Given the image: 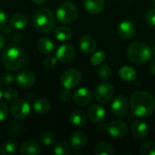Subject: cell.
Wrapping results in <instances>:
<instances>
[{
	"label": "cell",
	"mask_w": 155,
	"mask_h": 155,
	"mask_svg": "<svg viewBox=\"0 0 155 155\" xmlns=\"http://www.w3.org/2000/svg\"><path fill=\"white\" fill-rule=\"evenodd\" d=\"M130 105L133 114L137 117H146L153 113L155 109L154 97L143 91H137L130 100Z\"/></svg>",
	"instance_id": "cell-1"
},
{
	"label": "cell",
	"mask_w": 155,
	"mask_h": 155,
	"mask_svg": "<svg viewBox=\"0 0 155 155\" xmlns=\"http://www.w3.org/2000/svg\"><path fill=\"white\" fill-rule=\"evenodd\" d=\"M26 62V53L19 45H9L2 53V63L9 71L16 72L21 70L25 65Z\"/></svg>",
	"instance_id": "cell-2"
},
{
	"label": "cell",
	"mask_w": 155,
	"mask_h": 155,
	"mask_svg": "<svg viewBox=\"0 0 155 155\" xmlns=\"http://www.w3.org/2000/svg\"><path fill=\"white\" fill-rule=\"evenodd\" d=\"M127 55L129 59L136 64H145L153 56L150 46L141 41H136L130 45L127 50Z\"/></svg>",
	"instance_id": "cell-3"
},
{
	"label": "cell",
	"mask_w": 155,
	"mask_h": 155,
	"mask_svg": "<svg viewBox=\"0 0 155 155\" xmlns=\"http://www.w3.org/2000/svg\"><path fill=\"white\" fill-rule=\"evenodd\" d=\"M33 24L35 28L39 32L49 33L54 28L55 19L50 9L40 8L34 14Z\"/></svg>",
	"instance_id": "cell-4"
},
{
	"label": "cell",
	"mask_w": 155,
	"mask_h": 155,
	"mask_svg": "<svg viewBox=\"0 0 155 155\" xmlns=\"http://www.w3.org/2000/svg\"><path fill=\"white\" fill-rule=\"evenodd\" d=\"M78 15V9L73 4L69 2L63 3L59 5L55 12L56 19L63 24H69L74 22Z\"/></svg>",
	"instance_id": "cell-5"
},
{
	"label": "cell",
	"mask_w": 155,
	"mask_h": 155,
	"mask_svg": "<svg viewBox=\"0 0 155 155\" xmlns=\"http://www.w3.org/2000/svg\"><path fill=\"white\" fill-rule=\"evenodd\" d=\"M82 79V74L78 69L71 68L66 71H64L61 77H60V83L62 86L65 89L71 90L77 86Z\"/></svg>",
	"instance_id": "cell-6"
},
{
	"label": "cell",
	"mask_w": 155,
	"mask_h": 155,
	"mask_svg": "<svg viewBox=\"0 0 155 155\" xmlns=\"http://www.w3.org/2000/svg\"><path fill=\"white\" fill-rule=\"evenodd\" d=\"M99 129L101 131H106L110 136L116 139L124 137L128 133V127L126 124L122 121L110 122L106 125H101Z\"/></svg>",
	"instance_id": "cell-7"
},
{
	"label": "cell",
	"mask_w": 155,
	"mask_h": 155,
	"mask_svg": "<svg viewBox=\"0 0 155 155\" xmlns=\"http://www.w3.org/2000/svg\"><path fill=\"white\" fill-rule=\"evenodd\" d=\"M114 95V88L109 83L104 82L95 87L94 98L99 104H107L110 102Z\"/></svg>",
	"instance_id": "cell-8"
},
{
	"label": "cell",
	"mask_w": 155,
	"mask_h": 155,
	"mask_svg": "<svg viewBox=\"0 0 155 155\" xmlns=\"http://www.w3.org/2000/svg\"><path fill=\"white\" fill-rule=\"evenodd\" d=\"M31 107L29 103L25 99H16L13 102L10 107L11 114L15 119H25L30 114Z\"/></svg>",
	"instance_id": "cell-9"
},
{
	"label": "cell",
	"mask_w": 155,
	"mask_h": 155,
	"mask_svg": "<svg viewBox=\"0 0 155 155\" xmlns=\"http://www.w3.org/2000/svg\"><path fill=\"white\" fill-rule=\"evenodd\" d=\"M16 84L21 87V88H29L33 86L36 81V76L35 74L28 69H25L20 71L15 78Z\"/></svg>",
	"instance_id": "cell-10"
},
{
	"label": "cell",
	"mask_w": 155,
	"mask_h": 155,
	"mask_svg": "<svg viewBox=\"0 0 155 155\" xmlns=\"http://www.w3.org/2000/svg\"><path fill=\"white\" fill-rule=\"evenodd\" d=\"M55 57L62 63H71L75 58V50L71 45H62L57 48Z\"/></svg>",
	"instance_id": "cell-11"
},
{
	"label": "cell",
	"mask_w": 155,
	"mask_h": 155,
	"mask_svg": "<svg viewBox=\"0 0 155 155\" xmlns=\"http://www.w3.org/2000/svg\"><path fill=\"white\" fill-rule=\"evenodd\" d=\"M128 107H129L128 100L124 95L116 96L113 100L112 104H111V109H112L113 113L118 116L124 115L128 111Z\"/></svg>",
	"instance_id": "cell-12"
},
{
	"label": "cell",
	"mask_w": 155,
	"mask_h": 155,
	"mask_svg": "<svg viewBox=\"0 0 155 155\" xmlns=\"http://www.w3.org/2000/svg\"><path fill=\"white\" fill-rule=\"evenodd\" d=\"M73 98H74V103L77 105L84 106V105L90 104V102L93 99V94L89 89L82 87V88H79L75 91Z\"/></svg>",
	"instance_id": "cell-13"
},
{
	"label": "cell",
	"mask_w": 155,
	"mask_h": 155,
	"mask_svg": "<svg viewBox=\"0 0 155 155\" xmlns=\"http://www.w3.org/2000/svg\"><path fill=\"white\" fill-rule=\"evenodd\" d=\"M132 134L137 139H145L149 135V127L143 121L135 120L132 124Z\"/></svg>",
	"instance_id": "cell-14"
},
{
	"label": "cell",
	"mask_w": 155,
	"mask_h": 155,
	"mask_svg": "<svg viewBox=\"0 0 155 155\" xmlns=\"http://www.w3.org/2000/svg\"><path fill=\"white\" fill-rule=\"evenodd\" d=\"M118 35L124 39H130L135 34V25L132 21L125 20L119 24L117 27Z\"/></svg>",
	"instance_id": "cell-15"
},
{
	"label": "cell",
	"mask_w": 155,
	"mask_h": 155,
	"mask_svg": "<svg viewBox=\"0 0 155 155\" xmlns=\"http://www.w3.org/2000/svg\"><path fill=\"white\" fill-rule=\"evenodd\" d=\"M88 117L93 123H102L105 117V110L100 104H93L88 109Z\"/></svg>",
	"instance_id": "cell-16"
},
{
	"label": "cell",
	"mask_w": 155,
	"mask_h": 155,
	"mask_svg": "<svg viewBox=\"0 0 155 155\" xmlns=\"http://www.w3.org/2000/svg\"><path fill=\"white\" fill-rule=\"evenodd\" d=\"M19 153L22 155H37L41 153V147L35 141L29 140L22 143Z\"/></svg>",
	"instance_id": "cell-17"
},
{
	"label": "cell",
	"mask_w": 155,
	"mask_h": 155,
	"mask_svg": "<svg viewBox=\"0 0 155 155\" xmlns=\"http://www.w3.org/2000/svg\"><path fill=\"white\" fill-rule=\"evenodd\" d=\"M79 47L81 51L84 54H92L96 48V41L92 35H85L81 37L79 42Z\"/></svg>",
	"instance_id": "cell-18"
},
{
	"label": "cell",
	"mask_w": 155,
	"mask_h": 155,
	"mask_svg": "<svg viewBox=\"0 0 155 155\" xmlns=\"http://www.w3.org/2000/svg\"><path fill=\"white\" fill-rule=\"evenodd\" d=\"M84 5L88 13L92 15H97L103 12L105 3L104 0H84Z\"/></svg>",
	"instance_id": "cell-19"
},
{
	"label": "cell",
	"mask_w": 155,
	"mask_h": 155,
	"mask_svg": "<svg viewBox=\"0 0 155 155\" xmlns=\"http://www.w3.org/2000/svg\"><path fill=\"white\" fill-rule=\"evenodd\" d=\"M70 143L75 150H81L87 144V136L83 132H74L70 137Z\"/></svg>",
	"instance_id": "cell-20"
},
{
	"label": "cell",
	"mask_w": 155,
	"mask_h": 155,
	"mask_svg": "<svg viewBox=\"0 0 155 155\" xmlns=\"http://www.w3.org/2000/svg\"><path fill=\"white\" fill-rule=\"evenodd\" d=\"M69 122L75 127H83L87 123V115L81 110L74 111L70 114Z\"/></svg>",
	"instance_id": "cell-21"
},
{
	"label": "cell",
	"mask_w": 155,
	"mask_h": 155,
	"mask_svg": "<svg viewBox=\"0 0 155 155\" xmlns=\"http://www.w3.org/2000/svg\"><path fill=\"white\" fill-rule=\"evenodd\" d=\"M37 49L43 54H51L54 49V44L50 38L43 37L37 41Z\"/></svg>",
	"instance_id": "cell-22"
},
{
	"label": "cell",
	"mask_w": 155,
	"mask_h": 155,
	"mask_svg": "<svg viewBox=\"0 0 155 155\" xmlns=\"http://www.w3.org/2000/svg\"><path fill=\"white\" fill-rule=\"evenodd\" d=\"M9 23H10V25L12 27H14L15 29L22 30L27 25L28 18L24 14H15L11 17Z\"/></svg>",
	"instance_id": "cell-23"
},
{
	"label": "cell",
	"mask_w": 155,
	"mask_h": 155,
	"mask_svg": "<svg viewBox=\"0 0 155 155\" xmlns=\"http://www.w3.org/2000/svg\"><path fill=\"white\" fill-rule=\"evenodd\" d=\"M51 109V104L45 98H39L33 104V110L38 114H46Z\"/></svg>",
	"instance_id": "cell-24"
},
{
	"label": "cell",
	"mask_w": 155,
	"mask_h": 155,
	"mask_svg": "<svg viewBox=\"0 0 155 155\" xmlns=\"http://www.w3.org/2000/svg\"><path fill=\"white\" fill-rule=\"evenodd\" d=\"M54 36L57 40L62 41V42H65V41H69L72 38V31L69 27L67 26H58L54 29Z\"/></svg>",
	"instance_id": "cell-25"
},
{
	"label": "cell",
	"mask_w": 155,
	"mask_h": 155,
	"mask_svg": "<svg viewBox=\"0 0 155 155\" xmlns=\"http://www.w3.org/2000/svg\"><path fill=\"white\" fill-rule=\"evenodd\" d=\"M119 76L126 82H133L135 80L136 76H137V73L136 71L128 65H124L123 66L120 70H119Z\"/></svg>",
	"instance_id": "cell-26"
},
{
	"label": "cell",
	"mask_w": 155,
	"mask_h": 155,
	"mask_svg": "<svg viewBox=\"0 0 155 155\" xmlns=\"http://www.w3.org/2000/svg\"><path fill=\"white\" fill-rule=\"evenodd\" d=\"M53 152L55 155H69L72 153L70 145L64 140L57 141L54 143Z\"/></svg>",
	"instance_id": "cell-27"
},
{
	"label": "cell",
	"mask_w": 155,
	"mask_h": 155,
	"mask_svg": "<svg viewBox=\"0 0 155 155\" xmlns=\"http://www.w3.org/2000/svg\"><path fill=\"white\" fill-rule=\"evenodd\" d=\"M17 151V144L13 140L5 141L0 148V153L2 155L15 154Z\"/></svg>",
	"instance_id": "cell-28"
},
{
	"label": "cell",
	"mask_w": 155,
	"mask_h": 155,
	"mask_svg": "<svg viewBox=\"0 0 155 155\" xmlns=\"http://www.w3.org/2000/svg\"><path fill=\"white\" fill-rule=\"evenodd\" d=\"M94 153L96 155H114L115 151L114 147L107 143H99L94 148Z\"/></svg>",
	"instance_id": "cell-29"
},
{
	"label": "cell",
	"mask_w": 155,
	"mask_h": 155,
	"mask_svg": "<svg viewBox=\"0 0 155 155\" xmlns=\"http://www.w3.org/2000/svg\"><path fill=\"white\" fill-rule=\"evenodd\" d=\"M140 153L142 155H155V142H144L140 146Z\"/></svg>",
	"instance_id": "cell-30"
},
{
	"label": "cell",
	"mask_w": 155,
	"mask_h": 155,
	"mask_svg": "<svg viewBox=\"0 0 155 155\" xmlns=\"http://www.w3.org/2000/svg\"><path fill=\"white\" fill-rule=\"evenodd\" d=\"M54 140H55V135L51 131H45L40 135V142L45 146L52 145L54 143Z\"/></svg>",
	"instance_id": "cell-31"
},
{
	"label": "cell",
	"mask_w": 155,
	"mask_h": 155,
	"mask_svg": "<svg viewBox=\"0 0 155 155\" xmlns=\"http://www.w3.org/2000/svg\"><path fill=\"white\" fill-rule=\"evenodd\" d=\"M97 75L103 81H107L112 75V70L108 64H102L97 69Z\"/></svg>",
	"instance_id": "cell-32"
},
{
	"label": "cell",
	"mask_w": 155,
	"mask_h": 155,
	"mask_svg": "<svg viewBox=\"0 0 155 155\" xmlns=\"http://www.w3.org/2000/svg\"><path fill=\"white\" fill-rule=\"evenodd\" d=\"M105 58V53L104 51L95 52L91 57V64L94 66L100 65Z\"/></svg>",
	"instance_id": "cell-33"
},
{
	"label": "cell",
	"mask_w": 155,
	"mask_h": 155,
	"mask_svg": "<svg viewBox=\"0 0 155 155\" xmlns=\"http://www.w3.org/2000/svg\"><path fill=\"white\" fill-rule=\"evenodd\" d=\"M3 97L6 100V101H15L17 99L18 97V93L16 90L13 89V88H8L6 90H5L3 92Z\"/></svg>",
	"instance_id": "cell-34"
},
{
	"label": "cell",
	"mask_w": 155,
	"mask_h": 155,
	"mask_svg": "<svg viewBox=\"0 0 155 155\" xmlns=\"http://www.w3.org/2000/svg\"><path fill=\"white\" fill-rule=\"evenodd\" d=\"M15 78L9 73H4L0 75V84L3 85H11Z\"/></svg>",
	"instance_id": "cell-35"
},
{
	"label": "cell",
	"mask_w": 155,
	"mask_h": 155,
	"mask_svg": "<svg viewBox=\"0 0 155 155\" xmlns=\"http://www.w3.org/2000/svg\"><path fill=\"white\" fill-rule=\"evenodd\" d=\"M8 116V107L4 103H0V123L4 122Z\"/></svg>",
	"instance_id": "cell-36"
},
{
	"label": "cell",
	"mask_w": 155,
	"mask_h": 155,
	"mask_svg": "<svg viewBox=\"0 0 155 155\" xmlns=\"http://www.w3.org/2000/svg\"><path fill=\"white\" fill-rule=\"evenodd\" d=\"M146 22L151 26L155 27V7L152 8L146 15Z\"/></svg>",
	"instance_id": "cell-37"
},
{
	"label": "cell",
	"mask_w": 155,
	"mask_h": 155,
	"mask_svg": "<svg viewBox=\"0 0 155 155\" xmlns=\"http://www.w3.org/2000/svg\"><path fill=\"white\" fill-rule=\"evenodd\" d=\"M57 63V58L54 56H48L44 61V65L46 68H53Z\"/></svg>",
	"instance_id": "cell-38"
},
{
	"label": "cell",
	"mask_w": 155,
	"mask_h": 155,
	"mask_svg": "<svg viewBox=\"0 0 155 155\" xmlns=\"http://www.w3.org/2000/svg\"><path fill=\"white\" fill-rule=\"evenodd\" d=\"M71 98H72V94H71L70 90L64 88V90H63L60 94V100L64 103H66V102H69Z\"/></svg>",
	"instance_id": "cell-39"
},
{
	"label": "cell",
	"mask_w": 155,
	"mask_h": 155,
	"mask_svg": "<svg viewBox=\"0 0 155 155\" xmlns=\"http://www.w3.org/2000/svg\"><path fill=\"white\" fill-rule=\"evenodd\" d=\"M6 19H7L6 14L0 9V29L4 28L5 25H6Z\"/></svg>",
	"instance_id": "cell-40"
},
{
	"label": "cell",
	"mask_w": 155,
	"mask_h": 155,
	"mask_svg": "<svg viewBox=\"0 0 155 155\" xmlns=\"http://www.w3.org/2000/svg\"><path fill=\"white\" fill-rule=\"evenodd\" d=\"M149 68L151 70V72L155 75V58L153 59L151 62H150V64H149Z\"/></svg>",
	"instance_id": "cell-41"
},
{
	"label": "cell",
	"mask_w": 155,
	"mask_h": 155,
	"mask_svg": "<svg viewBox=\"0 0 155 155\" xmlns=\"http://www.w3.org/2000/svg\"><path fill=\"white\" fill-rule=\"evenodd\" d=\"M4 45H5V38H4L3 35L0 34V49H2Z\"/></svg>",
	"instance_id": "cell-42"
},
{
	"label": "cell",
	"mask_w": 155,
	"mask_h": 155,
	"mask_svg": "<svg viewBox=\"0 0 155 155\" xmlns=\"http://www.w3.org/2000/svg\"><path fill=\"white\" fill-rule=\"evenodd\" d=\"M32 1L36 5H43L47 2V0H32Z\"/></svg>",
	"instance_id": "cell-43"
},
{
	"label": "cell",
	"mask_w": 155,
	"mask_h": 155,
	"mask_svg": "<svg viewBox=\"0 0 155 155\" xmlns=\"http://www.w3.org/2000/svg\"><path fill=\"white\" fill-rule=\"evenodd\" d=\"M152 55H153V56H155V46L152 49Z\"/></svg>",
	"instance_id": "cell-44"
},
{
	"label": "cell",
	"mask_w": 155,
	"mask_h": 155,
	"mask_svg": "<svg viewBox=\"0 0 155 155\" xmlns=\"http://www.w3.org/2000/svg\"><path fill=\"white\" fill-rule=\"evenodd\" d=\"M3 97V91H2V88H1V86H0V99Z\"/></svg>",
	"instance_id": "cell-45"
},
{
	"label": "cell",
	"mask_w": 155,
	"mask_h": 155,
	"mask_svg": "<svg viewBox=\"0 0 155 155\" xmlns=\"http://www.w3.org/2000/svg\"><path fill=\"white\" fill-rule=\"evenodd\" d=\"M152 3H153V5L155 6V0H152Z\"/></svg>",
	"instance_id": "cell-46"
}]
</instances>
